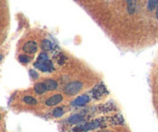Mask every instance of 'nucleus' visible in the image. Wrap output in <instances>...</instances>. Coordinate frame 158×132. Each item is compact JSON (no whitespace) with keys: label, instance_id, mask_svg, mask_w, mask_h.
Listing matches in <instances>:
<instances>
[{"label":"nucleus","instance_id":"nucleus-1","mask_svg":"<svg viewBox=\"0 0 158 132\" xmlns=\"http://www.w3.org/2000/svg\"><path fill=\"white\" fill-rule=\"evenodd\" d=\"M124 124V119L122 115H114V116H105V118H97L91 121H85L79 125L73 126L72 131L68 132H89L91 130L102 129V127H110V126L122 125Z\"/></svg>","mask_w":158,"mask_h":132},{"label":"nucleus","instance_id":"nucleus-2","mask_svg":"<svg viewBox=\"0 0 158 132\" xmlns=\"http://www.w3.org/2000/svg\"><path fill=\"white\" fill-rule=\"evenodd\" d=\"M81 87H83V84L79 83V81H72V83H69L65 86V89L63 91L67 95H71V96H73L75 93H78L79 91L81 90Z\"/></svg>","mask_w":158,"mask_h":132},{"label":"nucleus","instance_id":"nucleus-3","mask_svg":"<svg viewBox=\"0 0 158 132\" xmlns=\"http://www.w3.org/2000/svg\"><path fill=\"white\" fill-rule=\"evenodd\" d=\"M91 98H94V96H93V93H91V91H90L89 93L83 95V96H80V97L75 98L73 102H72V105H73V107H81V105H85Z\"/></svg>","mask_w":158,"mask_h":132},{"label":"nucleus","instance_id":"nucleus-4","mask_svg":"<svg viewBox=\"0 0 158 132\" xmlns=\"http://www.w3.org/2000/svg\"><path fill=\"white\" fill-rule=\"evenodd\" d=\"M85 121H86L85 115H83V114H74L67 120V124L74 126V125H79L81 123H85Z\"/></svg>","mask_w":158,"mask_h":132},{"label":"nucleus","instance_id":"nucleus-5","mask_svg":"<svg viewBox=\"0 0 158 132\" xmlns=\"http://www.w3.org/2000/svg\"><path fill=\"white\" fill-rule=\"evenodd\" d=\"M34 68H37L39 70H42V72H52L54 70V65L51 63V61H49L46 63H40V62H37L34 63Z\"/></svg>","mask_w":158,"mask_h":132},{"label":"nucleus","instance_id":"nucleus-6","mask_svg":"<svg viewBox=\"0 0 158 132\" xmlns=\"http://www.w3.org/2000/svg\"><path fill=\"white\" fill-rule=\"evenodd\" d=\"M37 50H38V46L34 41H28L23 45V51L26 53H35Z\"/></svg>","mask_w":158,"mask_h":132},{"label":"nucleus","instance_id":"nucleus-7","mask_svg":"<svg viewBox=\"0 0 158 132\" xmlns=\"http://www.w3.org/2000/svg\"><path fill=\"white\" fill-rule=\"evenodd\" d=\"M61 101H62V95H55L52 97H50L46 102H45V104L49 105V107H52V105L58 104Z\"/></svg>","mask_w":158,"mask_h":132},{"label":"nucleus","instance_id":"nucleus-8","mask_svg":"<svg viewBox=\"0 0 158 132\" xmlns=\"http://www.w3.org/2000/svg\"><path fill=\"white\" fill-rule=\"evenodd\" d=\"M45 86H46L48 91H54V90L57 89V83H56L55 80L48 79V80H45Z\"/></svg>","mask_w":158,"mask_h":132},{"label":"nucleus","instance_id":"nucleus-9","mask_svg":"<svg viewBox=\"0 0 158 132\" xmlns=\"http://www.w3.org/2000/svg\"><path fill=\"white\" fill-rule=\"evenodd\" d=\"M34 91L38 95H43L45 91H46V86H45V83H38L34 86Z\"/></svg>","mask_w":158,"mask_h":132},{"label":"nucleus","instance_id":"nucleus-10","mask_svg":"<svg viewBox=\"0 0 158 132\" xmlns=\"http://www.w3.org/2000/svg\"><path fill=\"white\" fill-rule=\"evenodd\" d=\"M65 114V109L63 107H58V108H55L54 111H52V115L55 116V118H61Z\"/></svg>","mask_w":158,"mask_h":132},{"label":"nucleus","instance_id":"nucleus-11","mask_svg":"<svg viewBox=\"0 0 158 132\" xmlns=\"http://www.w3.org/2000/svg\"><path fill=\"white\" fill-rule=\"evenodd\" d=\"M42 47H43L44 51H51V50H52V45H51V43H50L49 40H43Z\"/></svg>","mask_w":158,"mask_h":132},{"label":"nucleus","instance_id":"nucleus-12","mask_svg":"<svg viewBox=\"0 0 158 132\" xmlns=\"http://www.w3.org/2000/svg\"><path fill=\"white\" fill-rule=\"evenodd\" d=\"M49 57H48V55L45 53V51L44 52H42L39 56H38V61L37 62H40V63H46V62H49Z\"/></svg>","mask_w":158,"mask_h":132},{"label":"nucleus","instance_id":"nucleus-13","mask_svg":"<svg viewBox=\"0 0 158 132\" xmlns=\"http://www.w3.org/2000/svg\"><path fill=\"white\" fill-rule=\"evenodd\" d=\"M23 102L27 104H37V99L32 96H24L23 97Z\"/></svg>","mask_w":158,"mask_h":132},{"label":"nucleus","instance_id":"nucleus-14","mask_svg":"<svg viewBox=\"0 0 158 132\" xmlns=\"http://www.w3.org/2000/svg\"><path fill=\"white\" fill-rule=\"evenodd\" d=\"M157 5H158V0H149V3H147V10L152 11Z\"/></svg>","mask_w":158,"mask_h":132},{"label":"nucleus","instance_id":"nucleus-15","mask_svg":"<svg viewBox=\"0 0 158 132\" xmlns=\"http://www.w3.org/2000/svg\"><path fill=\"white\" fill-rule=\"evenodd\" d=\"M18 59H19V62H21V63H28L29 62V57L26 56V55H21L18 57Z\"/></svg>","mask_w":158,"mask_h":132},{"label":"nucleus","instance_id":"nucleus-16","mask_svg":"<svg viewBox=\"0 0 158 132\" xmlns=\"http://www.w3.org/2000/svg\"><path fill=\"white\" fill-rule=\"evenodd\" d=\"M29 75H30V77H32L33 79H37V78H38V73L35 72L34 69H30V70H29Z\"/></svg>","mask_w":158,"mask_h":132},{"label":"nucleus","instance_id":"nucleus-17","mask_svg":"<svg viewBox=\"0 0 158 132\" xmlns=\"http://www.w3.org/2000/svg\"><path fill=\"white\" fill-rule=\"evenodd\" d=\"M57 58H58V63H60V64H63V63H65V61H66V57H65L63 55H60Z\"/></svg>","mask_w":158,"mask_h":132},{"label":"nucleus","instance_id":"nucleus-18","mask_svg":"<svg viewBox=\"0 0 158 132\" xmlns=\"http://www.w3.org/2000/svg\"><path fill=\"white\" fill-rule=\"evenodd\" d=\"M129 13H134V10H135V6H134V4H132L131 1L129 3Z\"/></svg>","mask_w":158,"mask_h":132},{"label":"nucleus","instance_id":"nucleus-19","mask_svg":"<svg viewBox=\"0 0 158 132\" xmlns=\"http://www.w3.org/2000/svg\"><path fill=\"white\" fill-rule=\"evenodd\" d=\"M156 17H157V19H158V10H157V13H156Z\"/></svg>","mask_w":158,"mask_h":132},{"label":"nucleus","instance_id":"nucleus-20","mask_svg":"<svg viewBox=\"0 0 158 132\" xmlns=\"http://www.w3.org/2000/svg\"><path fill=\"white\" fill-rule=\"evenodd\" d=\"M126 1H129V3H130V1H132V0H126Z\"/></svg>","mask_w":158,"mask_h":132}]
</instances>
